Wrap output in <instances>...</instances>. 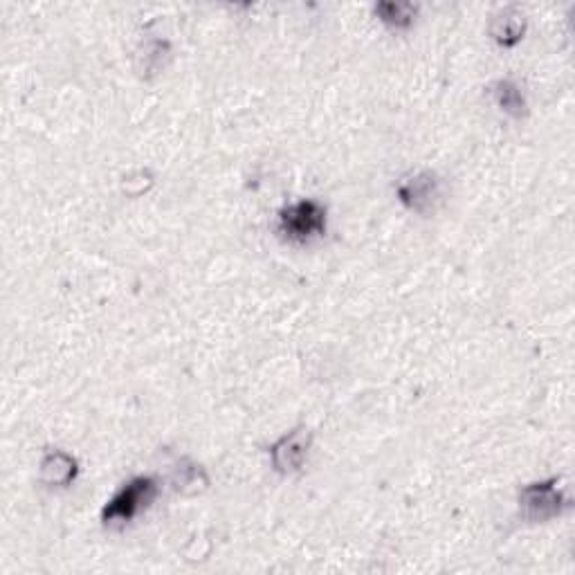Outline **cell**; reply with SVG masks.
<instances>
[{"label": "cell", "mask_w": 575, "mask_h": 575, "mask_svg": "<svg viewBox=\"0 0 575 575\" xmlns=\"http://www.w3.org/2000/svg\"><path fill=\"white\" fill-rule=\"evenodd\" d=\"M416 5L412 3H378L376 14L380 16L382 23H387L389 27H396V30H405L414 23L416 18Z\"/></svg>", "instance_id": "30bf717a"}, {"label": "cell", "mask_w": 575, "mask_h": 575, "mask_svg": "<svg viewBox=\"0 0 575 575\" xmlns=\"http://www.w3.org/2000/svg\"><path fill=\"white\" fill-rule=\"evenodd\" d=\"M171 481H173V488L182 492V495H196V492L205 490L207 483H209L205 470L200 468V465L191 463L189 459H182L176 465Z\"/></svg>", "instance_id": "ba28073f"}, {"label": "cell", "mask_w": 575, "mask_h": 575, "mask_svg": "<svg viewBox=\"0 0 575 575\" xmlns=\"http://www.w3.org/2000/svg\"><path fill=\"white\" fill-rule=\"evenodd\" d=\"M492 97H495L497 106L510 117H522L526 115V99L522 95V88H519L515 81L510 79H499L495 86H492Z\"/></svg>", "instance_id": "9c48e42d"}, {"label": "cell", "mask_w": 575, "mask_h": 575, "mask_svg": "<svg viewBox=\"0 0 575 575\" xmlns=\"http://www.w3.org/2000/svg\"><path fill=\"white\" fill-rule=\"evenodd\" d=\"M396 194L407 209L416 214H430L441 203V180L432 171H418L398 182Z\"/></svg>", "instance_id": "277c9868"}, {"label": "cell", "mask_w": 575, "mask_h": 575, "mask_svg": "<svg viewBox=\"0 0 575 575\" xmlns=\"http://www.w3.org/2000/svg\"><path fill=\"white\" fill-rule=\"evenodd\" d=\"M567 506L569 499L564 497L562 488H558V479L537 481L519 490V510L528 522H549L562 515Z\"/></svg>", "instance_id": "3957f363"}, {"label": "cell", "mask_w": 575, "mask_h": 575, "mask_svg": "<svg viewBox=\"0 0 575 575\" xmlns=\"http://www.w3.org/2000/svg\"><path fill=\"white\" fill-rule=\"evenodd\" d=\"M77 477V461L68 452L50 450L41 461V481L52 488H66Z\"/></svg>", "instance_id": "8992f818"}, {"label": "cell", "mask_w": 575, "mask_h": 575, "mask_svg": "<svg viewBox=\"0 0 575 575\" xmlns=\"http://www.w3.org/2000/svg\"><path fill=\"white\" fill-rule=\"evenodd\" d=\"M279 232L292 243H310L326 232V207L317 200H299L279 212Z\"/></svg>", "instance_id": "7a4b0ae2"}, {"label": "cell", "mask_w": 575, "mask_h": 575, "mask_svg": "<svg viewBox=\"0 0 575 575\" xmlns=\"http://www.w3.org/2000/svg\"><path fill=\"white\" fill-rule=\"evenodd\" d=\"M310 441H313V436H310V432L304 430V427H297V430L281 436L279 441L270 447V459L275 470L281 474L297 472L306 461Z\"/></svg>", "instance_id": "5b68a950"}, {"label": "cell", "mask_w": 575, "mask_h": 575, "mask_svg": "<svg viewBox=\"0 0 575 575\" xmlns=\"http://www.w3.org/2000/svg\"><path fill=\"white\" fill-rule=\"evenodd\" d=\"M158 497V483L151 477H135L115 492L102 510V522L106 526H124L149 508Z\"/></svg>", "instance_id": "6da1fadb"}, {"label": "cell", "mask_w": 575, "mask_h": 575, "mask_svg": "<svg viewBox=\"0 0 575 575\" xmlns=\"http://www.w3.org/2000/svg\"><path fill=\"white\" fill-rule=\"evenodd\" d=\"M524 30H526L524 16L519 14L517 9H510V7L492 18V25H490L492 39H495L499 45H504V48H513V45L522 41Z\"/></svg>", "instance_id": "52a82bcc"}]
</instances>
